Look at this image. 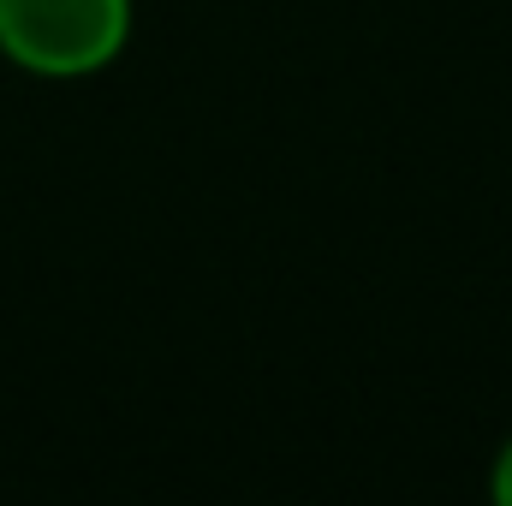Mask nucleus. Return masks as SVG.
Returning a JSON list of instances; mask_svg holds the SVG:
<instances>
[{
    "mask_svg": "<svg viewBox=\"0 0 512 506\" xmlns=\"http://www.w3.org/2000/svg\"><path fill=\"white\" fill-rule=\"evenodd\" d=\"M131 42V0H0V54L36 78H90Z\"/></svg>",
    "mask_w": 512,
    "mask_h": 506,
    "instance_id": "nucleus-1",
    "label": "nucleus"
},
{
    "mask_svg": "<svg viewBox=\"0 0 512 506\" xmlns=\"http://www.w3.org/2000/svg\"><path fill=\"white\" fill-rule=\"evenodd\" d=\"M489 489H495V501L512 506V441L501 447V459H495V477H489Z\"/></svg>",
    "mask_w": 512,
    "mask_h": 506,
    "instance_id": "nucleus-2",
    "label": "nucleus"
}]
</instances>
